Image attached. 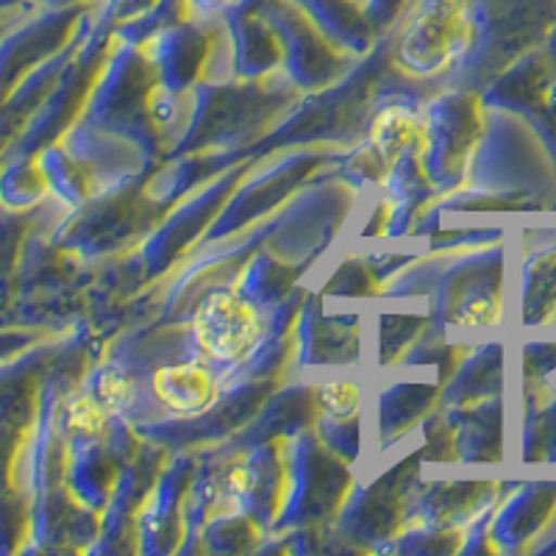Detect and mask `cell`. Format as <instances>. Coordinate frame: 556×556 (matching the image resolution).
I'll return each mask as SVG.
<instances>
[{
	"label": "cell",
	"mask_w": 556,
	"mask_h": 556,
	"mask_svg": "<svg viewBox=\"0 0 556 556\" xmlns=\"http://www.w3.org/2000/svg\"><path fill=\"white\" fill-rule=\"evenodd\" d=\"M195 340L215 359H242L256 345L262 323L256 309L235 292H212L195 312Z\"/></svg>",
	"instance_id": "1"
},
{
	"label": "cell",
	"mask_w": 556,
	"mask_h": 556,
	"mask_svg": "<svg viewBox=\"0 0 556 556\" xmlns=\"http://www.w3.org/2000/svg\"><path fill=\"white\" fill-rule=\"evenodd\" d=\"M153 387H156L162 404L178 415H195V412L206 409L215 399V381H212L208 370H203L201 365H192V362L162 367L153 376Z\"/></svg>",
	"instance_id": "2"
},
{
	"label": "cell",
	"mask_w": 556,
	"mask_h": 556,
	"mask_svg": "<svg viewBox=\"0 0 556 556\" xmlns=\"http://www.w3.org/2000/svg\"><path fill=\"white\" fill-rule=\"evenodd\" d=\"M412 134H415V126H412L409 117H406V114L392 112L379 121V128H376V142H379L384 153H399L401 148L409 146Z\"/></svg>",
	"instance_id": "3"
},
{
	"label": "cell",
	"mask_w": 556,
	"mask_h": 556,
	"mask_svg": "<svg viewBox=\"0 0 556 556\" xmlns=\"http://www.w3.org/2000/svg\"><path fill=\"white\" fill-rule=\"evenodd\" d=\"M320 401L323 406L337 417H348L354 415L359 409V387L351 384V381H331L320 390Z\"/></svg>",
	"instance_id": "4"
},
{
	"label": "cell",
	"mask_w": 556,
	"mask_h": 556,
	"mask_svg": "<svg viewBox=\"0 0 556 556\" xmlns=\"http://www.w3.org/2000/svg\"><path fill=\"white\" fill-rule=\"evenodd\" d=\"M101 395L106 404L112 406H126L131 401V381L123 374H106L101 384Z\"/></svg>",
	"instance_id": "5"
},
{
	"label": "cell",
	"mask_w": 556,
	"mask_h": 556,
	"mask_svg": "<svg viewBox=\"0 0 556 556\" xmlns=\"http://www.w3.org/2000/svg\"><path fill=\"white\" fill-rule=\"evenodd\" d=\"M73 420H76L78 429L98 431L103 426V412L96 401H81V404L76 406V415H73Z\"/></svg>",
	"instance_id": "6"
}]
</instances>
